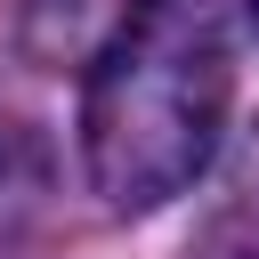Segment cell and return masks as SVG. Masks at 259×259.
I'll return each instance as SVG.
<instances>
[{
    "label": "cell",
    "instance_id": "cell-3",
    "mask_svg": "<svg viewBox=\"0 0 259 259\" xmlns=\"http://www.w3.org/2000/svg\"><path fill=\"white\" fill-rule=\"evenodd\" d=\"M243 8H251V24H259V0H243Z\"/></svg>",
    "mask_w": 259,
    "mask_h": 259
},
{
    "label": "cell",
    "instance_id": "cell-1",
    "mask_svg": "<svg viewBox=\"0 0 259 259\" xmlns=\"http://www.w3.org/2000/svg\"><path fill=\"white\" fill-rule=\"evenodd\" d=\"M227 121V40L202 0H130L89 65L81 154L113 210H154L194 186Z\"/></svg>",
    "mask_w": 259,
    "mask_h": 259
},
{
    "label": "cell",
    "instance_id": "cell-2",
    "mask_svg": "<svg viewBox=\"0 0 259 259\" xmlns=\"http://www.w3.org/2000/svg\"><path fill=\"white\" fill-rule=\"evenodd\" d=\"M202 259H259V130L219 186V210L202 227Z\"/></svg>",
    "mask_w": 259,
    "mask_h": 259
}]
</instances>
